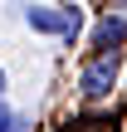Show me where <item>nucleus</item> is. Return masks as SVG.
<instances>
[{
    "mask_svg": "<svg viewBox=\"0 0 127 132\" xmlns=\"http://www.w3.org/2000/svg\"><path fill=\"white\" fill-rule=\"evenodd\" d=\"M113 83H117V54H98V59L83 64V73H78V93H83V98H108Z\"/></svg>",
    "mask_w": 127,
    "mask_h": 132,
    "instance_id": "obj_1",
    "label": "nucleus"
},
{
    "mask_svg": "<svg viewBox=\"0 0 127 132\" xmlns=\"http://www.w3.org/2000/svg\"><path fill=\"white\" fill-rule=\"evenodd\" d=\"M122 39H127V20L122 15H108V20L93 29V49H98V54H113Z\"/></svg>",
    "mask_w": 127,
    "mask_h": 132,
    "instance_id": "obj_2",
    "label": "nucleus"
},
{
    "mask_svg": "<svg viewBox=\"0 0 127 132\" xmlns=\"http://www.w3.org/2000/svg\"><path fill=\"white\" fill-rule=\"evenodd\" d=\"M64 132H117V127H113V118H73V122H64Z\"/></svg>",
    "mask_w": 127,
    "mask_h": 132,
    "instance_id": "obj_3",
    "label": "nucleus"
},
{
    "mask_svg": "<svg viewBox=\"0 0 127 132\" xmlns=\"http://www.w3.org/2000/svg\"><path fill=\"white\" fill-rule=\"evenodd\" d=\"M0 132H24V122H20V118H15L5 103H0Z\"/></svg>",
    "mask_w": 127,
    "mask_h": 132,
    "instance_id": "obj_4",
    "label": "nucleus"
},
{
    "mask_svg": "<svg viewBox=\"0 0 127 132\" xmlns=\"http://www.w3.org/2000/svg\"><path fill=\"white\" fill-rule=\"evenodd\" d=\"M0 88H5V69H0Z\"/></svg>",
    "mask_w": 127,
    "mask_h": 132,
    "instance_id": "obj_5",
    "label": "nucleus"
}]
</instances>
